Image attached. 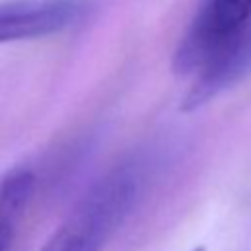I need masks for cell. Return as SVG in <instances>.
Wrapping results in <instances>:
<instances>
[{"label":"cell","mask_w":251,"mask_h":251,"mask_svg":"<svg viewBox=\"0 0 251 251\" xmlns=\"http://www.w3.org/2000/svg\"><path fill=\"white\" fill-rule=\"evenodd\" d=\"M251 73V24L192 76V84L182 100V110H196Z\"/></svg>","instance_id":"obj_4"},{"label":"cell","mask_w":251,"mask_h":251,"mask_svg":"<svg viewBox=\"0 0 251 251\" xmlns=\"http://www.w3.org/2000/svg\"><path fill=\"white\" fill-rule=\"evenodd\" d=\"M24 208L12 200L0 198V251H8L14 227L18 224V218L22 216Z\"/></svg>","instance_id":"obj_5"},{"label":"cell","mask_w":251,"mask_h":251,"mask_svg":"<svg viewBox=\"0 0 251 251\" xmlns=\"http://www.w3.org/2000/svg\"><path fill=\"white\" fill-rule=\"evenodd\" d=\"M80 0H6L0 2V43L37 39L73 27L82 20Z\"/></svg>","instance_id":"obj_3"},{"label":"cell","mask_w":251,"mask_h":251,"mask_svg":"<svg viewBox=\"0 0 251 251\" xmlns=\"http://www.w3.org/2000/svg\"><path fill=\"white\" fill-rule=\"evenodd\" d=\"M249 24L251 0H204L176 47V73H198L208 59L233 41Z\"/></svg>","instance_id":"obj_2"},{"label":"cell","mask_w":251,"mask_h":251,"mask_svg":"<svg viewBox=\"0 0 251 251\" xmlns=\"http://www.w3.org/2000/svg\"><path fill=\"white\" fill-rule=\"evenodd\" d=\"M192 251H204V249H202V247H198V249H192Z\"/></svg>","instance_id":"obj_6"},{"label":"cell","mask_w":251,"mask_h":251,"mask_svg":"<svg viewBox=\"0 0 251 251\" xmlns=\"http://www.w3.org/2000/svg\"><path fill=\"white\" fill-rule=\"evenodd\" d=\"M137 192V171L129 165L114 169L82 196L41 251H100L133 208Z\"/></svg>","instance_id":"obj_1"}]
</instances>
